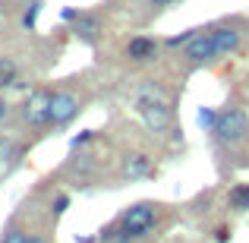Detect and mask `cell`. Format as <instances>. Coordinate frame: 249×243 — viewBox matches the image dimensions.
Wrapping results in <instances>:
<instances>
[{
	"label": "cell",
	"instance_id": "obj_11",
	"mask_svg": "<svg viewBox=\"0 0 249 243\" xmlns=\"http://www.w3.org/2000/svg\"><path fill=\"white\" fill-rule=\"evenodd\" d=\"M19 60L16 57H10V54H0V92H6V89H13V85H19L22 79H19Z\"/></svg>",
	"mask_w": 249,
	"mask_h": 243
},
{
	"label": "cell",
	"instance_id": "obj_14",
	"mask_svg": "<svg viewBox=\"0 0 249 243\" xmlns=\"http://www.w3.org/2000/svg\"><path fill=\"white\" fill-rule=\"evenodd\" d=\"M38 13H41V0H29V10L22 13V29H25V32H35Z\"/></svg>",
	"mask_w": 249,
	"mask_h": 243
},
{
	"label": "cell",
	"instance_id": "obj_12",
	"mask_svg": "<svg viewBox=\"0 0 249 243\" xmlns=\"http://www.w3.org/2000/svg\"><path fill=\"white\" fill-rule=\"evenodd\" d=\"M25 237H29V224H25L22 218H10L6 221V227L0 231V243H25Z\"/></svg>",
	"mask_w": 249,
	"mask_h": 243
},
{
	"label": "cell",
	"instance_id": "obj_5",
	"mask_svg": "<svg viewBox=\"0 0 249 243\" xmlns=\"http://www.w3.org/2000/svg\"><path fill=\"white\" fill-rule=\"evenodd\" d=\"M180 57L189 63V67H205V63H212L214 60L212 32H208V29H196V35L180 48Z\"/></svg>",
	"mask_w": 249,
	"mask_h": 243
},
{
	"label": "cell",
	"instance_id": "obj_8",
	"mask_svg": "<svg viewBox=\"0 0 249 243\" xmlns=\"http://www.w3.org/2000/svg\"><path fill=\"white\" fill-rule=\"evenodd\" d=\"M158 38L152 35H136L126 41V48H123V57H126L129 63H152L155 57H158Z\"/></svg>",
	"mask_w": 249,
	"mask_h": 243
},
{
	"label": "cell",
	"instance_id": "obj_4",
	"mask_svg": "<svg viewBox=\"0 0 249 243\" xmlns=\"http://www.w3.org/2000/svg\"><path fill=\"white\" fill-rule=\"evenodd\" d=\"M136 111H139L142 123H145L152 133H167V130L174 127V108H170L167 95L148 98V101H136Z\"/></svg>",
	"mask_w": 249,
	"mask_h": 243
},
{
	"label": "cell",
	"instance_id": "obj_13",
	"mask_svg": "<svg viewBox=\"0 0 249 243\" xmlns=\"http://www.w3.org/2000/svg\"><path fill=\"white\" fill-rule=\"evenodd\" d=\"M227 208H233V212H249V183H237V187L227 193Z\"/></svg>",
	"mask_w": 249,
	"mask_h": 243
},
{
	"label": "cell",
	"instance_id": "obj_23",
	"mask_svg": "<svg viewBox=\"0 0 249 243\" xmlns=\"http://www.w3.org/2000/svg\"><path fill=\"white\" fill-rule=\"evenodd\" d=\"M60 16H63V22H73V19L79 16V10H76V6H67V10H63Z\"/></svg>",
	"mask_w": 249,
	"mask_h": 243
},
{
	"label": "cell",
	"instance_id": "obj_20",
	"mask_svg": "<svg viewBox=\"0 0 249 243\" xmlns=\"http://www.w3.org/2000/svg\"><path fill=\"white\" fill-rule=\"evenodd\" d=\"M6 120H10V101H6V98H0V127H3Z\"/></svg>",
	"mask_w": 249,
	"mask_h": 243
},
{
	"label": "cell",
	"instance_id": "obj_17",
	"mask_svg": "<svg viewBox=\"0 0 249 243\" xmlns=\"http://www.w3.org/2000/svg\"><path fill=\"white\" fill-rule=\"evenodd\" d=\"M196 35V29H186V32H180V35H174V38H167V48H183V44H186L189 41V38H193Z\"/></svg>",
	"mask_w": 249,
	"mask_h": 243
},
{
	"label": "cell",
	"instance_id": "obj_10",
	"mask_svg": "<svg viewBox=\"0 0 249 243\" xmlns=\"http://www.w3.org/2000/svg\"><path fill=\"white\" fill-rule=\"evenodd\" d=\"M208 32H212V41H214V57L233 54L243 41V32L233 29V25H218V29H208Z\"/></svg>",
	"mask_w": 249,
	"mask_h": 243
},
{
	"label": "cell",
	"instance_id": "obj_3",
	"mask_svg": "<svg viewBox=\"0 0 249 243\" xmlns=\"http://www.w3.org/2000/svg\"><path fill=\"white\" fill-rule=\"evenodd\" d=\"M212 136L218 146H237L249 136V114L243 108H224L218 117H214Z\"/></svg>",
	"mask_w": 249,
	"mask_h": 243
},
{
	"label": "cell",
	"instance_id": "obj_9",
	"mask_svg": "<svg viewBox=\"0 0 249 243\" xmlns=\"http://www.w3.org/2000/svg\"><path fill=\"white\" fill-rule=\"evenodd\" d=\"M22 155H25V146L19 142V136L0 133V174H10L13 168H19Z\"/></svg>",
	"mask_w": 249,
	"mask_h": 243
},
{
	"label": "cell",
	"instance_id": "obj_2",
	"mask_svg": "<svg viewBox=\"0 0 249 243\" xmlns=\"http://www.w3.org/2000/svg\"><path fill=\"white\" fill-rule=\"evenodd\" d=\"M51 95H54V85H35V89L22 98V104L16 108L19 127L29 130V133L44 130V123H48V111H51Z\"/></svg>",
	"mask_w": 249,
	"mask_h": 243
},
{
	"label": "cell",
	"instance_id": "obj_6",
	"mask_svg": "<svg viewBox=\"0 0 249 243\" xmlns=\"http://www.w3.org/2000/svg\"><path fill=\"white\" fill-rule=\"evenodd\" d=\"M73 32L76 38H79L82 44H95L98 38L104 35V19H101V13H95V10H79V16L73 19Z\"/></svg>",
	"mask_w": 249,
	"mask_h": 243
},
{
	"label": "cell",
	"instance_id": "obj_1",
	"mask_svg": "<svg viewBox=\"0 0 249 243\" xmlns=\"http://www.w3.org/2000/svg\"><path fill=\"white\" fill-rule=\"evenodd\" d=\"M79 79H67V85H54V95H51V111H48V123L44 130H63L76 120L89 104V92L82 85H76Z\"/></svg>",
	"mask_w": 249,
	"mask_h": 243
},
{
	"label": "cell",
	"instance_id": "obj_18",
	"mask_svg": "<svg viewBox=\"0 0 249 243\" xmlns=\"http://www.w3.org/2000/svg\"><path fill=\"white\" fill-rule=\"evenodd\" d=\"M91 139H95V130H82L79 136H73V149H82V146H89Z\"/></svg>",
	"mask_w": 249,
	"mask_h": 243
},
{
	"label": "cell",
	"instance_id": "obj_21",
	"mask_svg": "<svg viewBox=\"0 0 249 243\" xmlns=\"http://www.w3.org/2000/svg\"><path fill=\"white\" fill-rule=\"evenodd\" d=\"M177 0H148V6H152V10H167V6H174Z\"/></svg>",
	"mask_w": 249,
	"mask_h": 243
},
{
	"label": "cell",
	"instance_id": "obj_16",
	"mask_svg": "<svg viewBox=\"0 0 249 243\" xmlns=\"http://www.w3.org/2000/svg\"><path fill=\"white\" fill-rule=\"evenodd\" d=\"M214 117H218V111H214V108H202V111H199V127L212 133V127H214Z\"/></svg>",
	"mask_w": 249,
	"mask_h": 243
},
{
	"label": "cell",
	"instance_id": "obj_7",
	"mask_svg": "<svg viewBox=\"0 0 249 243\" xmlns=\"http://www.w3.org/2000/svg\"><path fill=\"white\" fill-rule=\"evenodd\" d=\"M155 174V158L148 152H126L120 158V177L123 180H145Z\"/></svg>",
	"mask_w": 249,
	"mask_h": 243
},
{
	"label": "cell",
	"instance_id": "obj_15",
	"mask_svg": "<svg viewBox=\"0 0 249 243\" xmlns=\"http://www.w3.org/2000/svg\"><path fill=\"white\" fill-rule=\"evenodd\" d=\"M70 202H73V199H70V193H57L54 199H51V218L57 221V218H60V215L70 208Z\"/></svg>",
	"mask_w": 249,
	"mask_h": 243
},
{
	"label": "cell",
	"instance_id": "obj_19",
	"mask_svg": "<svg viewBox=\"0 0 249 243\" xmlns=\"http://www.w3.org/2000/svg\"><path fill=\"white\" fill-rule=\"evenodd\" d=\"M25 243H54V240H51V234H44V231H29Z\"/></svg>",
	"mask_w": 249,
	"mask_h": 243
},
{
	"label": "cell",
	"instance_id": "obj_22",
	"mask_svg": "<svg viewBox=\"0 0 249 243\" xmlns=\"http://www.w3.org/2000/svg\"><path fill=\"white\" fill-rule=\"evenodd\" d=\"M214 240H218V243H227V240H231V227H218V231H214Z\"/></svg>",
	"mask_w": 249,
	"mask_h": 243
}]
</instances>
